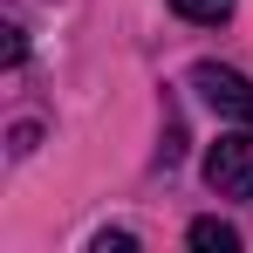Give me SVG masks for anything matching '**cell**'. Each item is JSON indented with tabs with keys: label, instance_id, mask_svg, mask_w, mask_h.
Segmentation results:
<instances>
[{
	"label": "cell",
	"instance_id": "obj_1",
	"mask_svg": "<svg viewBox=\"0 0 253 253\" xmlns=\"http://www.w3.org/2000/svg\"><path fill=\"white\" fill-rule=\"evenodd\" d=\"M206 185L219 199H253V124H240L206 151Z\"/></svg>",
	"mask_w": 253,
	"mask_h": 253
},
{
	"label": "cell",
	"instance_id": "obj_2",
	"mask_svg": "<svg viewBox=\"0 0 253 253\" xmlns=\"http://www.w3.org/2000/svg\"><path fill=\"white\" fill-rule=\"evenodd\" d=\"M192 89H199V103H206L212 117H226V124H253V83H247V76L219 69V62H199V69H192Z\"/></svg>",
	"mask_w": 253,
	"mask_h": 253
},
{
	"label": "cell",
	"instance_id": "obj_3",
	"mask_svg": "<svg viewBox=\"0 0 253 253\" xmlns=\"http://www.w3.org/2000/svg\"><path fill=\"white\" fill-rule=\"evenodd\" d=\"M199 253H233L240 247V226H226V219H192V233H185Z\"/></svg>",
	"mask_w": 253,
	"mask_h": 253
},
{
	"label": "cell",
	"instance_id": "obj_4",
	"mask_svg": "<svg viewBox=\"0 0 253 253\" xmlns=\"http://www.w3.org/2000/svg\"><path fill=\"white\" fill-rule=\"evenodd\" d=\"M171 14L199 21V28H219V21H233V0H171Z\"/></svg>",
	"mask_w": 253,
	"mask_h": 253
},
{
	"label": "cell",
	"instance_id": "obj_5",
	"mask_svg": "<svg viewBox=\"0 0 253 253\" xmlns=\"http://www.w3.org/2000/svg\"><path fill=\"white\" fill-rule=\"evenodd\" d=\"M124 247H137L130 233H96V253H124Z\"/></svg>",
	"mask_w": 253,
	"mask_h": 253
}]
</instances>
